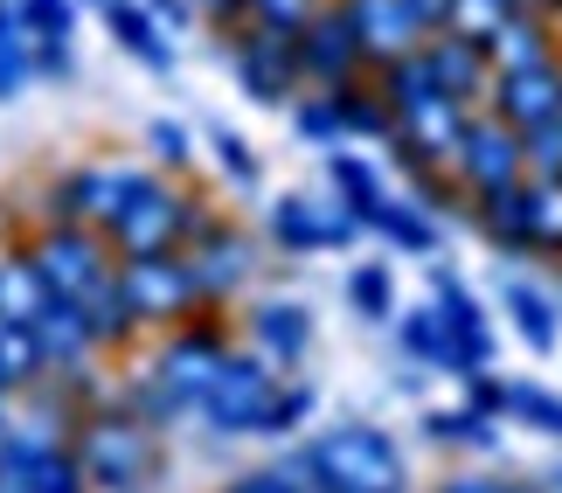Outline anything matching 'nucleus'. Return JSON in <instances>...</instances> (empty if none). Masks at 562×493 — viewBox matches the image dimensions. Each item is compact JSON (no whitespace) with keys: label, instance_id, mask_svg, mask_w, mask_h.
Listing matches in <instances>:
<instances>
[{"label":"nucleus","instance_id":"f257e3e1","mask_svg":"<svg viewBox=\"0 0 562 493\" xmlns=\"http://www.w3.org/2000/svg\"><path fill=\"white\" fill-rule=\"evenodd\" d=\"M229 348H236V340H229L223 306H202L194 320L167 327L154 340V361H146L139 376H125V411H139L160 438L175 432V424H194L202 396L215 390V376H223Z\"/></svg>","mask_w":562,"mask_h":493},{"label":"nucleus","instance_id":"2eb2a0df","mask_svg":"<svg viewBox=\"0 0 562 493\" xmlns=\"http://www.w3.org/2000/svg\"><path fill=\"white\" fill-rule=\"evenodd\" d=\"M236 327H244V340L271 361L278 376H299V361L313 355V334H319V327H313V306H306V299H285V292L250 299Z\"/></svg>","mask_w":562,"mask_h":493},{"label":"nucleus","instance_id":"a18cd8bd","mask_svg":"<svg viewBox=\"0 0 562 493\" xmlns=\"http://www.w3.org/2000/svg\"><path fill=\"white\" fill-rule=\"evenodd\" d=\"M77 77V42H35V83H70Z\"/></svg>","mask_w":562,"mask_h":493},{"label":"nucleus","instance_id":"f8f14e48","mask_svg":"<svg viewBox=\"0 0 562 493\" xmlns=\"http://www.w3.org/2000/svg\"><path fill=\"white\" fill-rule=\"evenodd\" d=\"M181 250H188L194 278H202L209 306H229V299H244V285L257 278V237H250L244 223H229V216H209Z\"/></svg>","mask_w":562,"mask_h":493},{"label":"nucleus","instance_id":"2f4dec72","mask_svg":"<svg viewBox=\"0 0 562 493\" xmlns=\"http://www.w3.org/2000/svg\"><path fill=\"white\" fill-rule=\"evenodd\" d=\"M340 104V125H348V139H396V112H389V98L375 91V77H355V83H340L334 91Z\"/></svg>","mask_w":562,"mask_h":493},{"label":"nucleus","instance_id":"473e14b6","mask_svg":"<svg viewBox=\"0 0 562 493\" xmlns=\"http://www.w3.org/2000/svg\"><path fill=\"white\" fill-rule=\"evenodd\" d=\"M49 285H42V271H35V257L29 250H8L0 257V320H42V306H49Z\"/></svg>","mask_w":562,"mask_h":493},{"label":"nucleus","instance_id":"c756f323","mask_svg":"<svg viewBox=\"0 0 562 493\" xmlns=\"http://www.w3.org/2000/svg\"><path fill=\"white\" fill-rule=\"evenodd\" d=\"M340 292H348L355 320H369V327H389V320L403 313L396 306V271H389V257H361V265H348Z\"/></svg>","mask_w":562,"mask_h":493},{"label":"nucleus","instance_id":"72a5a7b5","mask_svg":"<svg viewBox=\"0 0 562 493\" xmlns=\"http://www.w3.org/2000/svg\"><path fill=\"white\" fill-rule=\"evenodd\" d=\"M285 119H292V139H306V146H319V154H334V146H348V125H340V104H334V91H299L292 104H285Z\"/></svg>","mask_w":562,"mask_h":493},{"label":"nucleus","instance_id":"39448f33","mask_svg":"<svg viewBox=\"0 0 562 493\" xmlns=\"http://www.w3.org/2000/svg\"><path fill=\"white\" fill-rule=\"evenodd\" d=\"M119 292H125V306L139 313V327H181V320H194L209 306V292H202V278H194L188 265V250H160V257H119Z\"/></svg>","mask_w":562,"mask_h":493},{"label":"nucleus","instance_id":"a211bd4d","mask_svg":"<svg viewBox=\"0 0 562 493\" xmlns=\"http://www.w3.org/2000/svg\"><path fill=\"white\" fill-rule=\"evenodd\" d=\"M98 21L112 29V42H119V49L139 63V70H154V77H175L181 49H175V35H167L160 21L146 14V0H104V8H98Z\"/></svg>","mask_w":562,"mask_h":493},{"label":"nucleus","instance_id":"ddd939ff","mask_svg":"<svg viewBox=\"0 0 562 493\" xmlns=\"http://www.w3.org/2000/svg\"><path fill=\"white\" fill-rule=\"evenodd\" d=\"M139 167H112V160H83V167H63V175L42 188V223H91L104 229L112 209L125 202Z\"/></svg>","mask_w":562,"mask_h":493},{"label":"nucleus","instance_id":"e433bc0d","mask_svg":"<svg viewBox=\"0 0 562 493\" xmlns=\"http://www.w3.org/2000/svg\"><path fill=\"white\" fill-rule=\"evenodd\" d=\"M507 417L521 432H542V438H562V396L542 390V382H507Z\"/></svg>","mask_w":562,"mask_h":493},{"label":"nucleus","instance_id":"37998d69","mask_svg":"<svg viewBox=\"0 0 562 493\" xmlns=\"http://www.w3.org/2000/svg\"><path fill=\"white\" fill-rule=\"evenodd\" d=\"M319 0H250V21L257 29H271V35H299L313 21Z\"/></svg>","mask_w":562,"mask_h":493},{"label":"nucleus","instance_id":"864d4df0","mask_svg":"<svg viewBox=\"0 0 562 493\" xmlns=\"http://www.w3.org/2000/svg\"><path fill=\"white\" fill-rule=\"evenodd\" d=\"M535 480H542L549 493H562V459H555V466H542V473H535Z\"/></svg>","mask_w":562,"mask_h":493},{"label":"nucleus","instance_id":"b1692460","mask_svg":"<svg viewBox=\"0 0 562 493\" xmlns=\"http://www.w3.org/2000/svg\"><path fill=\"white\" fill-rule=\"evenodd\" d=\"M369 237L403 250V257H438L445 250V216H430L417 195H389L375 216H369Z\"/></svg>","mask_w":562,"mask_h":493},{"label":"nucleus","instance_id":"f704fd0d","mask_svg":"<svg viewBox=\"0 0 562 493\" xmlns=\"http://www.w3.org/2000/svg\"><path fill=\"white\" fill-rule=\"evenodd\" d=\"M528 195V250L542 257V265H562V181H521Z\"/></svg>","mask_w":562,"mask_h":493},{"label":"nucleus","instance_id":"dca6fc26","mask_svg":"<svg viewBox=\"0 0 562 493\" xmlns=\"http://www.w3.org/2000/svg\"><path fill=\"white\" fill-rule=\"evenodd\" d=\"M486 112H501L514 133H528V125H542V119H562V56L528 63V70H493Z\"/></svg>","mask_w":562,"mask_h":493},{"label":"nucleus","instance_id":"c03bdc74","mask_svg":"<svg viewBox=\"0 0 562 493\" xmlns=\"http://www.w3.org/2000/svg\"><path fill=\"white\" fill-rule=\"evenodd\" d=\"M146 146H154V160H160V167H175V175L194 160V139H188V125H181V119H154V125H146Z\"/></svg>","mask_w":562,"mask_h":493},{"label":"nucleus","instance_id":"cd10ccee","mask_svg":"<svg viewBox=\"0 0 562 493\" xmlns=\"http://www.w3.org/2000/svg\"><path fill=\"white\" fill-rule=\"evenodd\" d=\"M42 382H49V355H42L35 320H0V390L29 396Z\"/></svg>","mask_w":562,"mask_h":493},{"label":"nucleus","instance_id":"3c124183","mask_svg":"<svg viewBox=\"0 0 562 493\" xmlns=\"http://www.w3.org/2000/svg\"><path fill=\"white\" fill-rule=\"evenodd\" d=\"M409 8H417V21H424L430 35H438V29H445V14H451V0H409Z\"/></svg>","mask_w":562,"mask_h":493},{"label":"nucleus","instance_id":"f03ea898","mask_svg":"<svg viewBox=\"0 0 562 493\" xmlns=\"http://www.w3.org/2000/svg\"><path fill=\"white\" fill-rule=\"evenodd\" d=\"M70 452L91 493H146L160 480V432L125 403H83L70 424Z\"/></svg>","mask_w":562,"mask_h":493},{"label":"nucleus","instance_id":"a19ab883","mask_svg":"<svg viewBox=\"0 0 562 493\" xmlns=\"http://www.w3.org/2000/svg\"><path fill=\"white\" fill-rule=\"evenodd\" d=\"M521 160L535 181H562V119H542L521 133Z\"/></svg>","mask_w":562,"mask_h":493},{"label":"nucleus","instance_id":"de8ad7c7","mask_svg":"<svg viewBox=\"0 0 562 493\" xmlns=\"http://www.w3.org/2000/svg\"><path fill=\"white\" fill-rule=\"evenodd\" d=\"M194 14H202V29L215 35H236L250 21V0H194Z\"/></svg>","mask_w":562,"mask_h":493},{"label":"nucleus","instance_id":"7ed1b4c3","mask_svg":"<svg viewBox=\"0 0 562 493\" xmlns=\"http://www.w3.org/2000/svg\"><path fill=\"white\" fill-rule=\"evenodd\" d=\"M306 473L319 493H417L409 480V452L396 445V432H382L369 417H348V424H327L299 445Z\"/></svg>","mask_w":562,"mask_h":493},{"label":"nucleus","instance_id":"4be33fe9","mask_svg":"<svg viewBox=\"0 0 562 493\" xmlns=\"http://www.w3.org/2000/svg\"><path fill=\"white\" fill-rule=\"evenodd\" d=\"M486 56H493V70H528V63H549V56H562V21L542 14V8H514L501 29H493Z\"/></svg>","mask_w":562,"mask_h":493},{"label":"nucleus","instance_id":"c9c22d12","mask_svg":"<svg viewBox=\"0 0 562 493\" xmlns=\"http://www.w3.org/2000/svg\"><path fill=\"white\" fill-rule=\"evenodd\" d=\"M223 493H319V486H313L306 459H299V445H292L285 459H271V466H250V473L223 480Z\"/></svg>","mask_w":562,"mask_h":493},{"label":"nucleus","instance_id":"7c9ffc66","mask_svg":"<svg viewBox=\"0 0 562 493\" xmlns=\"http://www.w3.org/2000/svg\"><path fill=\"white\" fill-rule=\"evenodd\" d=\"M35 83V35L21 21V0H0V104H14Z\"/></svg>","mask_w":562,"mask_h":493},{"label":"nucleus","instance_id":"8fccbe9b","mask_svg":"<svg viewBox=\"0 0 562 493\" xmlns=\"http://www.w3.org/2000/svg\"><path fill=\"white\" fill-rule=\"evenodd\" d=\"M430 493H493V480H486V473H445Z\"/></svg>","mask_w":562,"mask_h":493},{"label":"nucleus","instance_id":"4d7b16f0","mask_svg":"<svg viewBox=\"0 0 562 493\" xmlns=\"http://www.w3.org/2000/svg\"><path fill=\"white\" fill-rule=\"evenodd\" d=\"M83 8H91V14H98V8H104V0H83Z\"/></svg>","mask_w":562,"mask_h":493},{"label":"nucleus","instance_id":"6e6d98bb","mask_svg":"<svg viewBox=\"0 0 562 493\" xmlns=\"http://www.w3.org/2000/svg\"><path fill=\"white\" fill-rule=\"evenodd\" d=\"M514 8H542V14H555V21H562V0H514Z\"/></svg>","mask_w":562,"mask_h":493},{"label":"nucleus","instance_id":"0eeeda50","mask_svg":"<svg viewBox=\"0 0 562 493\" xmlns=\"http://www.w3.org/2000/svg\"><path fill=\"white\" fill-rule=\"evenodd\" d=\"M223 63H229L236 91H244L250 104H271V112H285V104L306 91V77H299V42L257 29V21H244L236 35H223Z\"/></svg>","mask_w":562,"mask_h":493},{"label":"nucleus","instance_id":"9b49d317","mask_svg":"<svg viewBox=\"0 0 562 493\" xmlns=\"http://www.w3.org/2000/svg\"><path fill=\"white\" fill-rule=\"evenodd\" d=\"M528 175V160H521V133L501 119V112H472L465 119V133L459 146H451V181L465 188V195H486V188H514Z\"/></svg>","mask_w":562,"mask_h":493},{"label":"nucleus","instance_id":"5fc2aeb1","mask_svg":"<svg viewBox=\"0 0 562 493\" xmlns=\"http://www.w3.org/2000/svg\"><path fill=\"white\" fill-rule=\"evenodd\" d=\"M8 424H14V396L0 390V438H8Z\"/></svg>","mask_w":562,"mask_h":493},{"label":"nucleus","instance_id":"a878e982","mask_svg":"<svg viewBox=\"0 0 562 493\" xmlns=\"http://www.w3.org/2000/svg\"><path fill=\"white\" fill-rule=\"evenodd\" d=\"M327 188L355 209V223H361V229H369V216L389 202V175H382L369 154H355V146H334V154H327Z\"/></svg>","mask_w":562,"mask_h":493},{"label":"nucleus","instance_id":"603ef678","mask_svg":"<svg viewBox=\"0 0 562 493\" xmlns=\"http://www.w3.org/2000/svg\"><path fill=\"white\" fill-rule=\"evenodd\" d=\"M493 493H549L542 480H493Z\"/></svg>","mask_w":562,"mask_h":493},{"label":"nucleus","instance_id":"20e7f679","mask_svg":"<svg viewBox=\"0 0 562 493\" xmlns=\"http://www.w3.org/2000/svg\"><path fill=\"white\" fill-rule=\"evenodd\" d=\"M215 216V209L202 195H188V188H175L167 175H133V188H125V202L112 209V223H104V244H112V257H160V250H181L194 229H202Z\"/></svg>","mask_w":562,"mask_h":493},{"label":"nucleus","instance_id":"5701e85b","mask_svg":"<svg viewBox=\"0 0 562 493\" xmlns=\"http://www.w3.org/2000/svg\"><path fill=\"white\" fill-rule=\"evenodd\" d=\"M465 119H472V112H465L459 98L424 91L417 104H403V112H396V139H409L417 154H430V160H445V167H451V146H459Z\"/></svg>","mask_w":562,"mask_h":493},{"label":"nucleus","instance_id":"423d86ee","mask_svg":"<svg viewBox=\"0 0 562 493\" xmlns=\"http://www.w3.org/2000/svg\"><path fill=\"white\" fill-rule=\"evenodd\" d=\"M278 376L265 355L250 348H229V361H223V376H215V390L202 396V411H194V424H202L209 438H257L265 432V411H271V396H278Z\"/></svg>","mask_w":562,"mask_h":493},{"label":"nucleus","instance_id":"9d476101","mask_svg":"<svg viewBox=\"0 0 562 493\" xmlns=\"http://www.w3.org/2000/svg\"><path fill=\"white\" fill-rule=\"evenodd\" d=\"M292 42H299V77H306L313 91H340V83H355V77H369V70H375L340 0H319L313 21H306V29H299Z\"/></svg>","mask_w":562,"mask_h":493},{"label":"nucleus","instance_id":"58836bf2","mask_svg":"<svg viewBox=\"0 0 562 493\" xmlns=\"http://www.w3.org/2000/svg\"><path fill=\"white\" fill-rule=\"evenodd\" d=\"M209 154H215V167H223L229 188H257V181H265V160H257V146H250L244 133H229V125H209Z\"/></svg>","mask_w":562,"mask_h":493},{"label":"nucleus","instance_id":"09e8293b","mask_svg":"<svg viewBox=\"0 0 562 493\" xmlns=\"http://www.w3.org/2000/svg\"><path fill=\"white\" fill-rule=\"evenodd\" d=\"M146 14H154L167 35H188V29H202V14H194V0H146Z\"/></svg>","mask_w":562,"mask_h":493},{"label":"nucleus","instance_id":"4468645a","mask_svg":"<svg viewBox=\"0 0 562 493\" xmlns=\"http://www.w3.org/2000/svg\"><path fill=\"white\" fill-rule=\"evenodd\" d=\"M430 306L445 313L451 340H459V382L480 376L501 361V340H493V320H486V299L472 292V278H459L451 265H430Z\"/></svg>","mask_w":562,"mask_h":493},{"label":"nucleus","instance_id":"aec40b11","mask_svg":"<svg viewBox=\"0 0 562 493\" xmlns=\"http://www.w3.org/2000/svg\"><path fill=\"white\" fill-rule=\"evenodd\" d=\"M521 181H514V188H486V195H465L472 237H480L486 250H501V257H535L528 250V195H521Z\"/></svg>","mask_w":562,"mask_h":493},{"label":"nucleus","instance_id":"6e6552de","mask_svg":"<svg viewBox=\"0 0 562 493\" xmlns=\"http://www.w3.org/2000/svg\"><path fill=\"white\" fill-rule=\"evenodd\" d=\"M21 250L35 257L42 285H49L56 299H83L91 285H104V278L119 271V257H112V244H104V229H91V223H42Z\"/></svg>","mask_w":562,"mask_h":493},{"label":"nucleus","instance_id":"393cba45","mask_svg":"<svg viewBox=\"0 0 562 493\" xmlns=\"http://www.w3.org/2000/svg\"><path fill=\"white\" fill-rule=\"evenodd\" d=\"M396 348H403V361H417V369H430V376H459V340H451V327H445V313L430 306H403L396 320Z\"/></svg>","mask_w":562,"mask_h":493},{"label":"nucleus","instance_id":"1a4fd4ad","mask_svg":"<svg viewBox=\"0 0 562 493\" xmlns=\"http://www.w3.org/2000/svg\"><path fill=\"white\" fill-rule=\"evenodd\" d=\"M265 237L285 257H319V250H355L369 229L355 223V209L340 195H278L265 216Z\"/></svg>","mask_w":562,"mask_h":493},{"label":"nucleus","instance_id":"6ab92c4d","mask_svg":"<svg viewBox=\"0 0 562 493\" xmlns=\"http://www.w3.org/2000/svg\"><path fill=\"white\" fill-rule=\"evenodd\" d=\"M361 35V49H369V63H389L403 49H417V42H430V29L417 21V8L409 0H340Z\"/></svg>","mask_w":562,"mask_h":493},{"label":"nucleus","instance_id":"bb28decb","mask_svg":"<svg viewBox=\"0 0 562 493\" xmlns=\"http://www.w3.org/2000/svg\"><path fill=\"white\" fill-rule=\"evenodd\" d=\"M77 306H83V327H91L98 355H125V348H133V340L146 334V327H139V313L125 306V292H119V271L104 278V285H91V292L77 299Z\"/></svg>","mask_w":562,"mask_h":493},{"label":"nucleus","instance_id":"79ce46f5","mask_svg":"<svg viewBox=\"0 0 562 493\" xmlns=\"http://www.w3.org/2000/svg\"><path fill=\"white\" fill-rule=\"evenodd\" d=\"M514 14V0H451V14H445V29H459L472 42H493V29Z\"/></svg>","mask_w":562,"mask_h":493},{"label":"nucleus","instance_id":"49530a36","mask_svg":"<svg viewBox=\"0 0 562 493\" xmlns=\"http://www.w3.org/2000/svg\"><path fill=\"white\" fill-rule=\"evenodd\" d=\"M465 403L480 417H507V382L493 376V369H480V376H465Z\"/></svg>","mask_w":562,"mask_h":493},{"label":"nucleus","instance_id":"4c0bfd02","mask_svg":"<svg viewBox=\"0 0 562 493\" xmlns=\"http://www.w3.org/2000/svg\"><path fill=\"white\" fill-rule=\"evenodd\" d=\"M313 411H319V390H313V382H299V376H285V382H278V396H271V411H265V432H257V438H292V432H306Z\"/></svg>","mask_w":562,"mask_h":493},{"label":"nucleus","instance_id":"c85d7f7f","mask_svg":"<svg viewBox=\"0 0 562 493\" xmlns=\"http://www.w3.org/2000/svg\"><path fill=\"white\" fill-rule=\"evenodd\" d=\"M417 432L430 445H451V452H501V417H480L472 403H445V411H424Z\"/></svg>","mask_w":562,"mask_h":493},{"label":"nucleus","instance_id":"412c9836","mask_svg":"<svg viewBox=\"0 0 562 493\" xmlns=\"http://www.w3.org/2000/svg\"><path fill=\"white\" fill-rule=\"evenodd\" d=\"M501 313H507V327L521 334L528 355H555V340H562V299L549 285H535V278H501Z\"/></svg>","mask_w":562,"mask_h":493},{"label":"nucleus","instance_id":"ea45409f","mask_svg":"<svg viewBox=\"0 0 562 493\" xmlns=\"http://www.w3.org/2000/svg\"><path fill=\"white\" fill-rule=\"evenodd\" d=\"M77 14L83 0H21V21L35 42H77Z\"/></svg>","mask_w":562,"mask_h":493},{"label":"nucleus","instance_id":"f3484780","mask_svg":"<svg viewBox=\"0 0 562 493\" xmlns=\"http://www.w3.org/2000/svg\"><path fill=\"white\" fill-rule=\"evenodd\" d=\"M424 56H430L438 91L459 98L465 112H480L486 91H493V56H486V42H472V35H459V29H438V35L424 42Z\"/></svg>","mask_w":562,"mask_h":493},{"label":"nucleus","instance_id":"13d9d810","mask_svg":"<svg viewBox=\"0 0 562 493\" xmlns=\"http://www.w3.org/2000/svg\"><path fill=\"white\" fill-rule=\"evenodd\" d=\"M83 493H91V486H83Z\"/></svg>","mask_w":562,"mask_h":493}]
</instances>
